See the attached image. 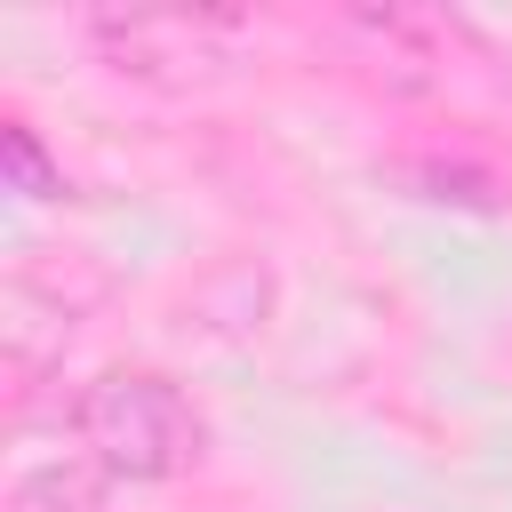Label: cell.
I'll return each mask as SVG.
<instances>
[{
    "label": "cell",
    "instance_id": "6da1fadb",
    "mask_svg": "<svg viewBox=\"0 0 512 512\" xmlns=\"http://www.w3.org/2000/svg\"><path fill=\"white\" fill-rule=\"evenodd\" d=\"M80 440L112 480H176L200 456V416L168 376H104L80 400Z\"/></svg>",
    "mask_w": 512,
    "mask_h": 512
},
{
    "label": "cell",
    "instance_id": "7a4b0ae2",
    "mask_svg": "<svg viewBox=\"0 0 512 512\" xmlns=\"http://www.w3.org/2000/svg\"><path fill=\"white\" fill-rule=\"evenodd\" d=\"M104 464H40V472H24V488H16V504L24 512H104Z\"/></svg>",
    "mask_w": 512,
    "mask_h": 512
},
{
    "label": "cell",
    "instance_id": "3957f363",
    "mask_svg": "<svg viewBox=\"0 0 512 512\" xmlns=\"http://www.w3.org/2000/svg\"><path fill=\"white\" fill-rule=\"evenodd\" d=\"M0 160H8V184H16L24 200H56V192H64V168L40 152L32 128H8V136H0Z\"/></svg>",
    "mask_w": 512,
    "mask_h": 512
},
{
    "label": "cell",
    "instance_id": "277c9868",
    "mask_svg": "<svg viewBox=\"0 0 512 512\" xmlns=\"http://www.w3.org/2000/svg\"><path fill=\"white\" fill-rule=\"evenodd\" d=\"M424 184H432V200H464V208H496V192H488V176H472V168H424Z\"/></svg>",
    "mask_w": 512,
    "mask_h": 512
}]
</instances>
